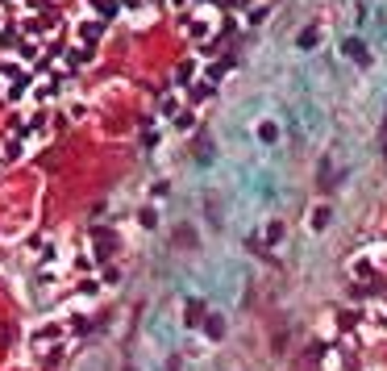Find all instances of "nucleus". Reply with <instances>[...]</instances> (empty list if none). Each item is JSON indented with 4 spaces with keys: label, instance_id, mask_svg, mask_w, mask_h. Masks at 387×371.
Listing matches in <instances>:
<instances>
[{
    "label": "nucleus",
    "instance_id": "nucleus-1",
    "mask_svg": "<svg viewBox=\"0 0 387 371\" xmlns=\"http://www.w3.org/2000/svg\"><path fill=\"white\" fill-rule=\"evenodd\" d=\"M342 54H345V59H354L358 67H371V50H367V42H362V38H345Z\"/></svg>",
    "mask_w": 387,
    "mask_h": 371
},
{
    "label": "nucleus",
    "instance_id": "nucleus-2",
    "mask_svg": "<svg viewBox=\"0 0 387 371\" xmlns=\"http://www.w3.org/2000/svg\"><path fill=\"white\" fill-rule=\"evenodd\" d=\"M204 317V300H188V325H200Z\"/></svg>",
    "mask_w": 387,
    "mask_h": 371
},
{
    "label": "nucleus",
    "instance_id": "nucleus-4",
    "mask_svg": "<svg viewBox=\"0 0 387 371\" xmlns=\"http://www.w3.org/2000/svg\"><path fill=\"white\" fill-rule=\"evenodd\" d=\"M329 226V209H312V230H325Z\"/></svg>",
    "mask_w": 387,
    "mask_h": 371
},
{
    "label": "nucleus",
    "instance_id": "nucleus-3",
    "mask_svg": "<svg viewBox=\"0 0 387 371\" xmlns=\"http://www.w3.org/2000/svg\"><path fill=\"white\" fill-rule=\"evenodd\" d=\"M312 42H317V25H308V30H304L300 38H296V47H300V50H312Z\"/></svg>",
    "mask_w": 387,
    "mask_h": 371
}]
</instances>
